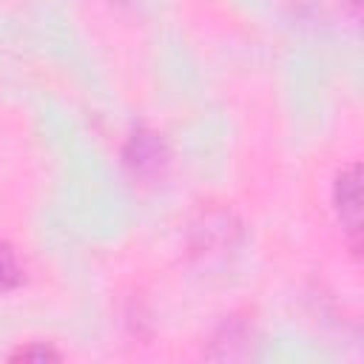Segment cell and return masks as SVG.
<instances>
[{"label":"cell","instance_id":"1","mask_svg":"<svg viewBox=\"0 0 364 364\" xmlns=\"http://www.w3.org/2000/svg\"><path fill=\"white\" fill-rule=\"evenodd\" d=\"M122 165L139 182L162 179L168 165H171V151H168L165 136L154 128H145V125L134 128L122 145Z\"/></svg>","mask_w":364,"mask_h":364},{"label":"cell","instance_id":"2","mask_svg":"<svg viewBox=\"0 0 364 364\" xmlns=\"http://www.w3.org/2000/svg\"><path fill=\"white\" fill-rule=\"evenodd\" d=\"M333 205L338 213L341 228L347 230L353 247H358L361 239V173L358 165H344L333 179Z\"/></svg>","mask_w":364,"mask_h":364},{"label":"cell","instance_id":"3","mask_svg":"<svg viewBox=\"0 0 364 364\" xmlns=\"http://www.w3.org/2000/svg\"><path fill=\"white\" fill-rule=\"evenodd\" d=\"M23 282V264L11 245L0 242V290H11Z\"/></svg>","mask_w":364,"mask_h":364},{"label":"cell","instance_id":"4","mask_svg":"<svg viewBox=\"0 0 364 364\" xmlns=\"http://www.w3.org/2000/svg\"><path fill=\"white\" fill-rule=\"evenodd\" d=\"M11 361H57L60 358V353L54 350V347H48V344H26V347H17L11 355H9Z\"/></svg>","mask_w":364,"mask_h":364},{"label":"cell","instance_id":"5","mask_svg":"<svg viewBox=\"0 0 364 364\" xmlns=\"http://www.w3.org/2000/svg\"><path fill=\"white\" fill-rule=\"evenodd\" d=\"M350 3H353V6H358V3H361V0H350Z\"/></svg>","mask_w":364,"mask_h":364}]
</instances>
